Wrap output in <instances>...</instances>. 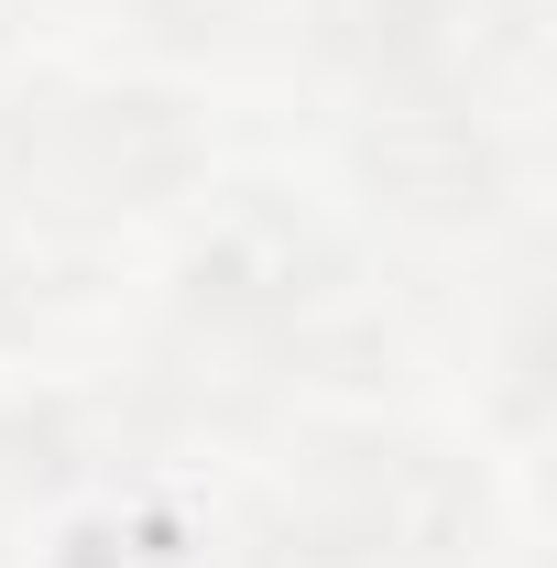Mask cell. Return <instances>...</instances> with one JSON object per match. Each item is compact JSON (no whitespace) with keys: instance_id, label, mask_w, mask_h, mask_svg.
I'll return each instance as SVG.
<instances>
[{"instance_id":"1","label":"cell","mask_w":557,"mask_h":568,"mask_svg":"<svg viewBox=\"0 0 557 568\" xmlns=\"http://www.w3.org/2000/svg\"><path fill=\"white\" fill-rule=\"evenodd\" d=\"M274 536L306 568H459L492 547V481L437 437L350 426L284 470Z\"/></svg>"},{"instance_id":"2","label":"cell","mask_w":557,"mask_h":568,"mask_svg":"<svg viewBox=\"0 0 557 568\" xmlns=\"http://www.w3.org/2000/svg\"><path fill=\"white\" fill-rule=\"evenodd\" d=\"M198 175H209V132L175 88H44L33 164H22V219L99 230V219L175 209Z\"/></svg>"},{"instance_id":"3","label":"cell","mask_w":557,"mask_h":568,"mask_svg":"<svg viewBox=\"0 0 557 568\" xmlns=\"http://www.w3.org/2000/svg\"><path fill=\"white\" fill-rule=\"evenodd\" d=\"M350 241L284 186H230L175 252V317L209 339H295L317 306H340Z\"/></svg>"},{"instance_id":"4","label":"cell","mask_w":557,"mask_h":568,"mask_svg":"<svg viewBox=\"0 0 557 568\" xmlns=\"http://www.w3.org/2000/svg\"><path fill=\"white\" fill-rule=\"evenodd\" d=\"M536 44V0H317V55L383 99H482Z\"/></svg>"},{"instance_id":"5","label":"cell","mask_w":557,"mask_h":568,"mask_svg":"<svg viewBox=\"0 0 557 568\" xmlns=\"http://www.w3.org/2000/svg\"><path fill=\"white\" fill-rule=\"evenodd\" d=\"M350 175L416 230H482L514 209L525 153L482 99H383L350 142Z\"/></svg>"},{"instance_id":"6","label":"cell","mask_w":557,"mask_h":568,"mask_svg":"<svg viewBox=\"0 0 557 568\" xmlns=\"http://www.w3.org/2000/svg\"><path fill=\"white\" fill-rule=\"evenodd\" d=\"M121 11L153 55H241L274 22V0H121Z\"/></svg>"},{"instance_id":"7","label":"cell","mask_w":557,"mask_h":568,"mask_svg":"<svg viewBox=\"0 0 557 568\" xmlns=\"http://www.w3.org/2000/svg\"><path fill=\"white\" fill-rule=\"evenodd\" d=\"M33 110H44V88L0 77V209H22V164H33Z\"/></svg>"}]
</instances>
